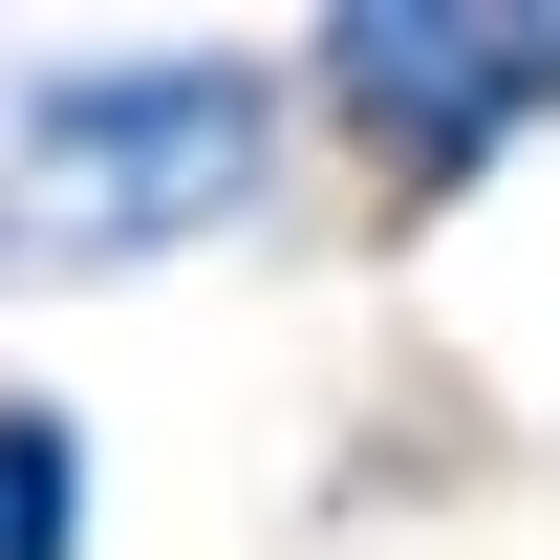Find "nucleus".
I'll list each match as a JSON object with an SVG mask.
<instances>
[{"label": "nucleus", "mask_w": 560, "mask_h": 560, "mask_svg": "<svg viewBox=\"0 0 560 560\" xmlns=\"http://www.w3.org/2000/svg\"><path fill=\"white\" fill-rule=\"evenodd\" d=\"M280 173V86L215 44H130V66L0 86V237L22 259H173Z\"/></svg>", "instance_id": "nucleus-1"}, {"label": "nucleus", "mask_w": 560, "mask_h": 560, "mask_svg": "<svg viewBox=\"0 0 560 560\" xmlns=\"http://www.w3.org/2000/svg\"><path fill=\"white\" fill-rule=\"evenodd\" d=\"M302 108L366 151V173H495L517 130H560V0H346L324 44H302Z\"/></svg>", "instance_id": "nucleus-2"}, {"label": "nucleus", "mask_w": 560, "mask_h": 560, "mask_svg": "<svg viewBox=\"0 0 560 560\" xmlns=\"http://www.w3.org/2000/svg\"><path fill=\"white\" fill-rule=\"evenodd\" d=\"M0 560H86V431L44 388H0Z\"/></svg>", "instance_id": "nucleus-3"}]
</instances>
